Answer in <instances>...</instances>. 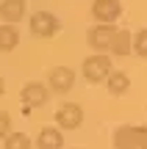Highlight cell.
Listing matches in <instances>:
<instances>
[{"label":"cell","mask_w":147,"mask_h":149,"mask_svg":"<svg viewBox=\"0 0 147 149\" xmlns=\"http://www.w3.org/2000/svg\"><path fill=\"white\" fill-rule=\"evenodd\" d=\"M106 86H108V94L114 97H122L128 94V88H131V77H128L125 72H108V77H106Z\"/></svg>","instance_id":"cell-11"},{"label":"cell","mask_w":147,"mask_h":149,"mask_svg":"<svg viewBox=\"0 0 147 149\" xmlns=\"http://www.w3.org/2000/svg\"><path fill=\"white\" fill-rule=\"evenodd\" d=\"M47 83H50V91L56 94H67V91L75 86V72L70 66H53L47 74Z\"/></svg>","instance_id":"cell-5"},{"label":"cell","mask_w":147,"mask_h":149,"mask_svg":"<svg viewBox=\"0 0 147 149\" xmlns=\"http://www.w3.org/2000/svg\"><path fill=\"white\" fill-rule=\"evenodd\" d=\"M64 146V135L61 127H42L36 135V149H61Z\"/></svg>","instance_id":"cell-10"},{"label":"cell","mask_w":147,"mask_h":149,"mask_svg":"<svg viewBox=\"0 0 147 149\" xmlns=\"http://www.w3.org/2000/svg\"><path fill=\"white\" fill-rule=\"evenodd\" d=\"M92 17L97 22H117L122 17V3L120 0H94L92 3Z\"/></svg>","instance_id":"cell-6"},{"label":"cell","mask_w":147,"mask_h":149,"mask_svg":"<svg viewBox=\"0 0 147 149\" xmlns=\"http://www.w3.org/2000/svg\"><path fill=\"white\" fill-rule=\"evenodd\" d=\"M17 44H20L17 28L8 25V22H3V25H0V50H3V53H11V50H17Z\"/></svg>","instance_id":"cell-13"},{"label":"cell","mask_w":147,"mask_h":149,"mask_svg":"<svg viewBox=\"0 0 147 149\" xmlns=\"http://www.w3.org/2000/svg\"><path fill=\"white\" fill-rule=\"evenodd\" d=\"M47 86H42V83H25L22 86V91H20V97H22V102H25L28 108H39V105H44L47 102Z\"/></svg>","instance_id":"cell-7"},{"label":"cell","mask_w":147,"mask_h":149,"mask_svg":"<svg viewBox=\"0 0 147 149\" xmlns=\"http://www.w3.org/2000/svg\"><path fill=\"white\" fill-rule=\"evenodd\" d=\"M136 141L139 149H147V127H136Z\"/></svg>","instance_id":"cell-17"},{"label":"cell","mask_w":147,"mask_h":149,"mask_svg":"<svg viewBox=\"0 0 147 149\" xmlns=\"http://www.w3.org/2000/svg\"><path fill=\"white\" fill-rule=\"evenodd\" d=\"M8 133H11V116L6 111H0V141H3Z\"/></svg>","instance_id":"cell-16"},{"label":"cell","mask_w":147,"mask_h":149,"mask_svg":"<svg viewBox=\"0 0 147 149\" xmlns=\"http://www.w3.org/2000/svg\"><path fill=\"white\" fill-rule=\"evenodd\" d=\"M131 53H136L139 58L147 61V28H142V31L133 36V42H131Z\"/></svg>","instance_id":"cell-15"},{"label":"cell","mask_w":147,"mask_h":149,"mask_svg":"<svg viewBox=\"0 0 147 149\" xmlns=\"http://www.w3.org/2000/svg\"><path fill=\"white\" fill-rule=\"evenodd\" d=\"M3 149H33V146L25 133H8L3 138Z\"/></svg>","instance_id":"cell-14"},{"label":"cell","mask_w":147,"mask_h":149,"mask_svg":"<svg viewBox=\"0 0 147 149\" xmlns=\"http://www.w3.org/2000/svg\"><path fill=\"white\" fill-rule=\"evenodd\" d=\"M131 42H133V33H131V31H117L114 39H111L108 53H114V55H120V58H125V55L131 53Z\"/></svg>","instance_id":"cell-12"},{"label":"cell","mask_w":147,"mask_h":149,"mask_svg":"<svg viewBox=\"0 0 147 149\" xmlns=\"http://www.w3.org/2000/svg\"><path fill=\"white\" fill-rule=\"evenodd\" d=\"M3 88H6V83H3V77H0V94H3Z\"/></svg>","instance_id":"cell-18"},{"label":"cell","mask_w":147,"mask_h":149,"mask_svg":"<svg viewBox=\"0 0 147 149\" xmlns=\"http://www.w3.org/2000/svg\"><path fill=\"white\" fill-rule=\"evenodd\" d=\"M25 17V0H0V19L17 25Z\"/></svg>","instance_id":"cell-8"},{"label":"cell","mask_w":147,"mask_h":149,"mask_svg":"<svg viewBox=\"0 0 147 149\" xmlns=\"http://www.w3.org/2000/svg\"><path fill=\"white\" fill-rule=\"evenodd\" d=\"M114 149H139L136 141V124H122L114 130Z\"/></svg>","instance_id":"cell-9"},{"label":"cell","mask_w":147,"mask_h":149,"mask_svg":"<svg viewBox=\"0 0 147 149\" xmlns=\"http://www.w3.org/2000/svg\"><path fill=\"white\" fill-rule=\"evenodd\" d=\"M114 33H117L114 22H97V25H92L86 31V42H89V47H92L94 53H108Z\"/></svg>","instance_id":"cell-2"},{"label":"cell","mask_w":147,"mask_h":149,"mask_svg":"<svg viewBox=\"0 0 147 149\" xmlns=\"http://www.w3.org/2000/svg\"><path fill=\"white\" fill-rule=\"evenodd\" d=\"M56 124L61 130H78L83 124V108L78 102H64V105L56 111Z\"/></svg>","instance_id":"cell-4"},{"label":"cell","mask_w":147,"mask_h":149,"mask_svg":"<svg viewBox=\"0 0 147 149\" xmlns=\"http://www.w3.org/2000/svg\"><path fill=\"white\" fill-rule=\"evenodd\" d=\"M61 28V22L56 19V14H50V11H36V14L31 17V33L39 39H50L56 36Z\"/></svg>","instance_id":"cell-3"},{"label":"cell","mask_w":147,"mask_h":149,"mask_svg":"<svg viewBox=\"0 0 147 149\" xmlns=\"http://www.w3.org/2000/svg\"><path fill=\"white\" fill-rule=\"evenodd\" d=\"M81 72H83V77H86L89 83H106V77H108V72H111V58L106 53H94V55H89V58H83Z\"/></svg>","instance_id":"cell-1"}]
</instances>
